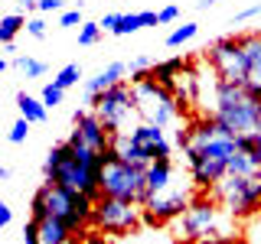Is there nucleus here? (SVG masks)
<instances>
[{
	"label": "nucleus",
	"mask_w": 261,
	"mask_h": 244,
	"mask_svg": "<svg viewBox=\"0 0 261 244\" xmlns=\"http://www.w3.org/2000/svg\"><path fill=\"white\" fill-rule=\"evenodd\" d=\"M176 146H183L193 186L196 189H212L228 173V160L239 150V134L225 130L212 117H202L196 124H190L186 130H179Z\"/></svg>",
	"instance_id": "obj_1"
},
{
	"label": "nucleus",
	"mask_w": 261,
	"mask_h": 244,
	"mask_svg": "<svg viewBox=\"0 0 261 244\" xmlns=\"http://www.w3.org/2000/svg\"><path fill=\"white\" fill-rule=\"evenodd\" d=\"M101 169H105V153L85 146L72 134L65 143H56L46 153V163H43L46 182L69 186V189L88 195L92 202L101 199Z\"/></svg>",
	"instance_id": "obj_2"
},
{
	"label": "nucleus",
	"mask_w": 261,
	"mask_h": 244,
	"mask_svg": "<svg viewBox=\"0 0 261 244\" xmlns=\"http://www.w3.org/2000/svg\"><path fill=\"white\" fill-rule=\"evenodd\" d=\"M212 120L239 137L261 134V88L255 81L235 85V81L216 78L212 85Z\"/></svg>",
	"instance_id": "obj_3"
},
{
	"label": "nucleus",
	"mask_w": 261,
	"mask_h": 244,
	"mask_svg": "<svg viewBox=\"0 0 261 244\" xmlns=\"http://www.w3.org/2000/svg\"><path fill=\"white\" fill-rule=\"evenodd\" d=\"M101 195L137 202V205H141L147 199V166L121 160L108 146V150H105V169H101Z\"/></svg>",
	"instance_id": "obj_4"
},
{
	"label": "nucleus",
	"mask_w": 261,
	"mask_h": 244,
	"mask_svg": "<svg viewBox=\"0 0 261 244\" xmlns=\"http://www.w3.org/2000/svg\"><path fill=\"white\" fill-rule=\"evenodd\" d=\"M130 88H134V108L137 117L147 120V124H157V127H170L179 114V101L170 88H163L157 78L147 75H134L130 78Z\"/></svg>",
	"instance_id": "obj_5"
},
{
	"label": "nucleus",
	"mask_w": 261,
	"mask_h": 244,
	"mask_svg": "<svg viewBox=\"0 0 261 244\" xmlns=\"http://www.w3.org/2000/svg\"><path fill=\"white\" fill-rule=\"evenodd\" d=\"M36 192L43 195V202H46V215L62 218L72 231H79V228H85L92 222L95 202L88 199V195L69 189V186H59V182H46L43 189H36Z\"/></svg>",
	"instance_id": "obj_6"
},
{
	"label": "nucleus",
	"mask_w": 261,
	"mask_h": 244,
	"mask_svg": "<svg viewBox=\"0 0 261 244\" xmlns=\"http://www.w3.org/2000/svg\"><path fill=\"white\" fill-rule=\"evenodd\" d=\"M92 111L101 117L105 130L114 137V134H127V124H134L137 117V108H134V88L124 85V81H118L114 88L108 92H101L92 101Z\"/></svg>",
	"instance_id": "obj_7"
},
{
	"label": "nucleus",
	"mask_w": 261,
	"mask_h": 244,
	"mask_svg": "<svg viewBox=\"0 0 261 244\" xmlns=\"http://www.w3.org/2000/svg\"><path fill=\"white\" fill-rule=\"evenodd\" d=\"M212 195L222 202V208L228 215L242 218V215H251L258 205H261V179L258 176H232L225 173L212 186Z\"/></svg>",
	"instance_id": "obj_8"
},
{
	"label": "nucleus",
	"mask_w": 261,
	"mask_h": 244,
	"mask_svg": "<svg viewBox=\"0 0 261 244\" xmlns=\"http://www.w3.org/2000/svg\"><path fill=\"white\" fill-rule=\"evenodd\" d=\"M92 225L98 231H108V234H127L141 225V205H137V202L101 195L92 208Z\"/></svg>",
	"instance_id": "obj_9"
},
{
	"label": "nucleus",
	"mask_w": 261,
	"mask_h": 244,
	"mask_svg": "<svg viewBox=\"0 0 261 244\" xmlns=\"http://www.w3.org/2000/svg\"><path fill=\"white\" fill-rule=\"evenodd\" d=\"M206 62L216 69V75L222 81H235V85H248V62H245L239 36L216 39L206 49Z\"/></svg>",
	"instance_id": "obj_10"
},
{
	"label": "nucleus",
	"mask_w": 261,
	"mask_h": 244,
	"mask_svg": "<svg viewBox=\"0 0 261 244\" xmlns=\"http://www.w3.org/2000/svg\"><path fill=\"white\" fill-rule=\"evenodd\" d=\"M216 228H219V208L209 199H196L179 215L176 234L183 238V244H193V241H202L209 234H216Z\"/></svg>",
	"instance_id": "obj_11"
},
{
	"label": "nucleus",
	"mask_w": 261,
	"mask_h": 244,
	"mask_svg": "<svg viewBox=\"0 0 261 244\" xmlns=\"http://www.w3.org/2000/svg\"><path fill=\"white\" fill-rule=\"evenodd\" d=\"M190 186H183V189H163V192H153V195H147V199L141 202V208H144V218L150 225H160V222H170V218H176V215H183L186 205H190Z\"/></svg>",
	"instance_id": "obj_12"
},
{
	"label": "nucleus",
	"mask_w": 261,
	"mask_h": 244,
	"mask_svg": "<svg viewBox=\"0 0 261 244\" xmlns=\"http://www.w3.org/2000/svg\"><path fill=\"white\" fill-rule=\"evenodd\" d=\"M130 143H137L144 150L147 160H160V157H170V150H173V143H170L167 137V127H157V124H147V120H141V124H134L127 130Z\"/></svg>",
	"instance_id": "obj_13"
},
{
	"label": "nucleus",
	"mask_w": 261,
	"mask_h": 244,
	"mask_svg": "<svg viewBox=\"0 0 261 244\" xmlns=\"http://www.w3.org/2000/svg\"><path fill=\"white\" fill-rule=\"evenodd\" d=\"M72 137H79L85 146H92V150L105 153L111 146V134L105 130L101 117L88 108V111H75V120H72Z\"/></svg>",
	"instance_id": "obj_14"
},
{
	"label": "nucleus",
	"mask_w": 261,
	"mask_h": 244,
	"mask_svg": "<svg viewBox=\"0 0 261 244\" xmlns=\"http://www.w3.org/2000/svg\"><path fill=\"white\" fill-rule=\"evenodd\" d=\"M124 75H127V62H111V65H105V69L98 72L95 78L85 81V98H88V104H92L101 92H108V88L118 85V81H124Z\"/></svg>",
	"instance_id": "obj_15"
},
{
	"label": "nucleus",
	"mask_w": 261,
	"mask_h": 244,
	"mask_svg": "<svg viewBox=\"0 0 261 244\" xmlns=\"http://www.w3.org/2000/svg\"><path fill=\"white\" fill-rule=\"evenodd\" d=\"M239 43H242L245 62H248V81H255V85L261 88V29L239 36Z\"/></svg>",
	"instance_id": "obj_16"
},
{
	"label": "nucleus",
	"mask_w": 261,
	"mask_h": 244,
	"mask_svg": "<svg viewBox=\"0 0 261 244\" xmlns=\"http://www.w3.org/2000/svg\"><path fill=\"white\" fill-rule=\"evenodd\" d=\"M173 186V163H170V157H160L153 160L150 166H147V195L153 192H163Z\"/></svg>",
	"instance_id": "obj_17"
},
{
	"label": "nucleus",
	"mask_w": 261,
	"mask_h": 244,
	"mask_svg": "<svg viewBox=\"0 0 261 244\" xmlns=\"http://www.w3.org/2000/svg\"><path fill=\"white\" fill-rule=\"evenodd\" d=\"M36 225H39V241H43V244H65V241L72 238V234H75L69 225L62 222V218H56V215L39 218Z\"/></svg>",
	"instance_id": "obj_18"
},
{
	"label": "nucleus",
	"mask_w": 261,
	"mask_h": 244,
	"mask_svg": "<svg viewBox=\"0 0 261 244\" xmlns=\"http://www.w3.org/2000/svg\"><path fill=\"white\" fill-rule=\"evenodd\" d=\"M16 108H20V117H27L30 124H46L49 108L43 104V98H33L27 92H20V95H16Z\"/></svg>",
	"instance_id": "obj_19"
},
{
	"label": "nucleus",
	"mask_w": 261,
	"mask_h": 244,
	"mask_svg": "<svg viewBox=\"0 0 261 244\" xmlns=\"http://www.w3.org/2000/svg\"><path fill=\"white\" fill-rule=\"evenodd\" d=\"M183 59H167V62H153V69H150V78H157L163 88H170L173 92V85H176V78L183 75Z\"/></svg>",
	"instance_id": "obj_20"
},
{
	"label": "nucleus",
	"mask_w": 261,
	"mask_h": 244,
	"mask_svg": "<svg viewBox=\"0 0 261 244\" xmlns=\"http://www.w3.org/2000/svg\"><path fill=\"white\" fill-rule=\"evenodd\" d=\"M23 26H27V16H23V13H7V16H0V46L13 43V36H16Z\"/></svg>",
	"instance_id": "obj_21"
},
{
	"label": "nucleus",
	"mask_w": 261,
	"mask_h": 244,
	"mask_svg": "<svg viewBox=\"0 0 261 244\" xmlns=\"http://www.w3.org/2000/svg\"><path fill=\"white\" fill-rule=\"evenodd\" d=\"M13 69H20L27 78H43L46 72H49V65L39 62V59H30V55H16V59H13Z\"/></svg>",
	"instance_id": "obj_22"
},
{
	"label": "nucleus",
	"mask_w": 261,
	"mask_h": 244,
	"mask_svg": "<svg viewBox=\"0 0 261 244\" xmlns=\"http://www.w3.org/2000/svg\"><path fill=\"white\" fill-rule=\"evenodd\" d=\"M199 33V23H183V26H176L173 33L167 36V46L170 49H176V46H183V43H190V39Z\"/></svg>",
	"instance_id": "obj_23"
},
{
	"label": "nucleus",
	"mask_w": 261,
	"mask_h": 244,
	"mask_svg": "<svg viewBox=\"0 0 261 244\" xmlns=\"http://www.w3.org/2000/svg\"><path fill=\"white\" fill-rule=\"evenodd\" d=\"M79 78H82V65L79 62H69L65 69H59V75H56L53 81L59 88H72V85H79Z\"/></svg>",
	"instance_id": "obj_24"
},
{
	"label": "nucleus",
	"mask_w": 261,
	"mask_h": 244,
	"mask_svg": "<svg viewBox=\"0 0 261 244\" xmlns=\"http://www.w3.org/2000/svg\"><path fill=\"white\" fill-rule=\"evenodd\" d=\"M101 26L98 23H82V29H79V46H95L98 39H101Z\"/></svg>",
	"instance_id": "obj_25"
},
{
	"label": "nucleus",
	"mask_w": 261,
	"mask_h": 244,
	"mask_svg": "<svg viewBox=\"0 0 261 244\" xmlns=\"http://www.w3.org/2000/svg\"><path fill=\"white\" fill-rule=\"evenodd\" d=\"M39 98H43V104H46V108H56V104H62L65 88H59L56 81H49V85L43 88V95H39Z\"/></svg>",
	"instance_id": "obj_26"
},
{
	"label": "nucleus",
	"mask_w": 261,
	"mask_h": 244,
	"mask_svg": "<svg viewBox=\"0 0 261 244\" xmlns=\"http://www.w3.org/2000/svg\"><path fill=\"white\" fill-rule=\"evenodd\" d=\"M27 134H30V120L27 117H20V120H13V127H10V143H27Z\"/></svg>",
	"instance_id": "obj_27"
},
{
	"label": "nucleus",
	"mask_w": 261,
	"mask_h": 244,
	"mask_svg": "<svg viewBox=\"0 0 261 244\" xmlns=\"http://www.w3.org/2000/svg\"><path fill=\"white\" fill-rule=\"evenodd\" d=\"M127 69H130V78H134V75H147V72L153 69V62L147 59V55H134V59L127 62Z\"/></svg>",
	"instance_id": "obj_28"
},
{
	"label": "nucleus",
	"mask_w": 261,
	"mask_h": 244,
	"mask_svg": "<svg viewBox=\"0 0 261 244\" xmlns=\"http://www.w3.org/2000/svg\"><path fill=\"white\" fill-rule=\"evenodd\" d=\"M23 244H43L39 241V225L33 222V218L27 222V228H23Z\"/></svg>",
	"instance_id": "obj_29"
},
{
	"label": "nucleus",
	"mask_w": 261,
	"mask_h": 244,
	"mask_svg": "<svg viewBox=\"0 0 261 244\" xmlns=\"http://www.w3.org/2000/svg\"><path fill=\"white\" fill-rule=\"evenodd\" d=\"M27 33H30V36H36V39H43L46 36V20H39V16L27 20Z\"/></svg>",
	"instance_id": "obj_30"
},
{
	"label": "nucleus",
	"mask_w": 261,
	"mask_h": 244,
	"mask_svg": "<svg viewBox=\"0 0 261 244\" xmlns=\"http://www.w3.org/2000/svg\"><path fill=\"white\" fill-rule=\"evenodd\" d=\"M75 23L82 26V10H79V7H75V10H65L59 16V26H75Z\"/></svg>",
	"instance_id": "obj_31"
},
{
	"label": "nucleus",
	"mask_w": 261,
	"mask_h": 244,
	"mask_svg": "<svg viewBox=\"0 0 261 244\" xmlns=\"http://www.w3.org/2000/svg\"><path fill=\"white\" fill-rule=\"evenodd\" d=\"M118 20H121V13H105L101 20H98V26H101V29H108V33H114V26H118Z\"/></svg>",
	"instance_id": "obj_32"
},
{
	"label": "nucleus",
	"mask_w": 261,
	"mask_h": 244,
	"mask_svg": "<svg viewBox=\"0 0 261 244\" xmlns=\"http://www.w3.org/2000/svg\"><path fill=\"white\" fill-rule=\"evenodd\" d=\"M261 13V7L255 4V7H245L242 13H235V23H245V20H255V16Z\"/></svg>",
	"instance_id": "obj_33"
},
{
	"label": "nucleus",
	"mask_w": 261,
	"mask_h": 244,
	"mask_svg": "<svg viewBox=\"0 0 261 244\" xmlns=\"http://www.w3.org/2000/svg\"><path fill=\"white\" fill-rule=\"evenodd\" d=\"M176 16H179V7H163V10L157 13V20H160V23H173Z\"/></svg>",
	"instance_id": "obj_34"
},
{
	"label": "nucleus",
	"mask_w": 261,
	"mask_h": 244,
	"mask_svg": "<svg viewBox=\"0 0 261 244\" xmlns=\"http://www.w3.org/2000/svg\"><path fill=\"white\" fill-rule=\"evenodd\" d=\"M10 222H13V208L7 202H0V228H7Z\"/></svg>",
	"instance_id": "obj_35"
},
{
	"label": "nucleus",
	"mask_w": 261,
	"mask_h": 244,
	"mask_svg": "<svg viewBox=\"0 0 261 244\" xmlns=\"http://www.w3.org/2000/svg\"><path fill=\"white\" fill-rule=\"evenodd\" d=\"M39 10H43V13H56V10H62V0H39Z\"/></svg>",
	"instance_id": "obj_36"
},
{
	"label": "nucleus",
	"mask_w": 261,
	"mask_h": 244,
	"mask_svg": "<svg viewBox=\"0 0 261 244\" xmlns=\"http://www.w3.org/2000/svg\"><path fill=\"white\" fill-rule=\"evenodd\" d=\"M82 244H108V241H105L98 231H88V234H82Z\"/></svg>",
	"instance_id": "obj_37"
},
{
	"label": "nucleus",
	"mask_w": 261,
	"mask_h": 244,
	"mask_svg": "<svg viewBox=\"0 0 261 244\" xmlns=\"http://www.w3.org/2000/svg\"><path fill=\"white\" fill-rule=\"evenodd\" d=\"M20 4V13H30V10H39V0H16Z\"/></svg>",
	"instance_id": "obj_38"
},
{
	"label": "nucleus",
	"mask_w": 261,
	"mask_h": 244,
	"mask_svg": "<svg viewBox=\"0 0 261 244\" xmlns=\"http://www.w3.org/2000/svg\"><path fill=\"white\" fill-rule=\"evenodd\" d=\"M219 0H196V7H199V10H209V7H216Z\"/></svg>",
	"instance_id": "obj_39"
},
{
	"label": "nucleus",
	"mask_w": 261,
	"mask_h": 244,
	"mask_svg": "<svg viewBox=\"0 0 261 244\" xmlns=\"http://www.w3.org/2000/svg\"><path fill=\"white\" fill-rule=\"evenodd\" d=\"M7 69H10V62H7V59H0V75H4Z\"/></svg>",
	"instance_id": "obj_40"
},
{
	"label": "nucleus",
	"mask_w": 261,
	"mask_h": 244,
	"mask_svg": "<svg viewBox=\"0 0 261 244\" xmlns=\"http://www.w3.org/2000/svg\"><path fill=\"white\" fill-rule=\"evenodd\" d=\"M0 179H10V169L7 166H0Z\"/></svg>",
	"instance_id": "obj_41"
}]
</instances>
